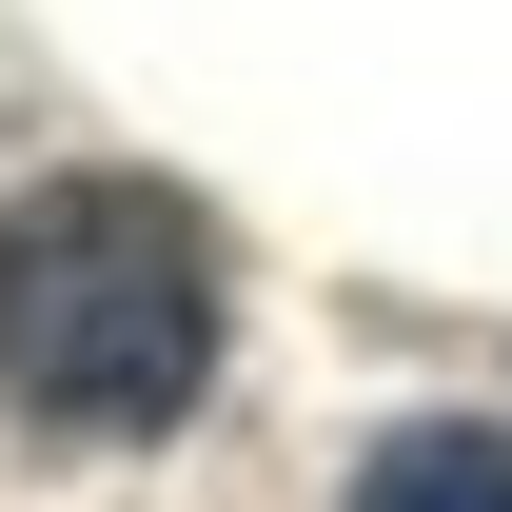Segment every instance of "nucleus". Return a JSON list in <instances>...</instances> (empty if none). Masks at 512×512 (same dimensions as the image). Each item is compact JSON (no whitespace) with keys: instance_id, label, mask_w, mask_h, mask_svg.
I'll return each mask as SVG.
<instances>
[{"instance_id":"f03ea898","label":"nucleus","mask_w":512,"mask_h":512,"mask_svg":"<svg viewBox=\"0 0 512 512\" xmlns=\"http://www.w3.org/2000/svg\"><path fill=\"white\" fill-rule=\"evenodd\" d=\"M355 512H512V434H493V414H434V434H375Z\"/></svg>"},{"instance_id":"f257e3e1","label":"nucleus","mask_w":512,"mask_h":512,"mask_svg":"<svg viewBox=\"0 0 512 512\" xmlns=\"http://www.w3.org/2000/svg\"><path fill=\"white\" fill-rule=\"evenodd\" d=\"M217 316H237V276H217V217L178 178H40L0 197V414H40V434H178L197 394H217Z\"/></svg>"}]
</instances>
